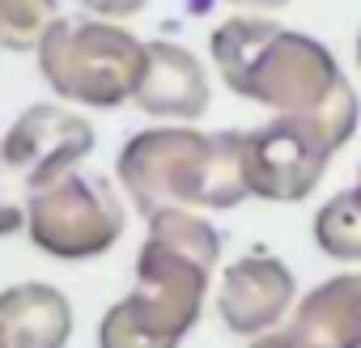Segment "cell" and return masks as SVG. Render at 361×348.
Returning a JSON list of instances; mask_svg holds the SVG:
<instances>
[{
  "label": "cell",
  "mask_w": 361,
  "mask_h": 348,
  "mask_svg": "<svg viewBox=\"0 0 361 348\" xmlns=\"http://www.w3.org/2000/svg\"><path fill=\"white\" fill-rule=\"evenodd\" d=\"M331 157L336 153L314 136V128L293 115H276L264 128L243 132V179L251 200L302 204L323 183Z\"/></svg>",
  "instance_id": "obj_7"
},
{
  "label": "cell",
  "mask_w": 361,
  "mask_h": 348,
  "mask_svg": "<svg viewBox=\"0 0 361 348\" xmlns=\"http://www.w3.org/2000/svg\"><path fill=\"white\" fill-rule=\"evenodd\" d=\"M298 306V280L285 259L268 251H247L217 280V318L230 335L255 340L281 327Z\"/></svg>",
  "instance_id": "obj_8"
},
{
  "label": "cell",
  "mask_w": 361,
  "mask_h": 348,
  "mask_svg": "<svg viewBox=\"0 0 361 348\" xmlns=\"http://www.w3.org/2000/svg\"><path fill=\"white\" fill-rule=\"evenodd\" d=\"M357 73H361V35H357Z\"/></svg>",
  "instance_id": "obj_17"
},
{
  "label": "cell",
  "mask_w": 361,
  "mask_h": 348,
  "mask_svg": "<svg viewBox=\"0 0 361 348\" xmlns=\"http://www.w3.org/2000/svg\"><path fill=\"white\" fill-rule=\"evenodd\" d=\"M115 174L145 217L166 209H238L251 200L243 179V132H200L192 123L145 128L119 149Z\"/></svg>",
  "instance_id": "obj_3"
},
{
  "label": "cell",
  "mask_w": 361,
  "mask_h": 348,
  "mask_svg": "<svg viewBox=\"0 0 361 348\" xmlns=\"http://www.w3.org/2000/svg\"><path fill=\"white\" fill-rule=\"evenodd\" d=\"M145 68V43L102 18H60L39 43V73L56 98L115 111L132 102Z\"/></svg>",
  "instance_id": "obj_4"
},
{
  "label": "cell",
  "mask_w": 361,
  "mask_h": 348,
  "mask_svg": "<svg viewBox=\"0 0 361 348\" xmlns=\"http://www.w3.org/2000/svg\"><path fill=\"white\" fill-rule=\"evenodd\" d=\"M0 348H9V340H5V327H0Z\"/></svg>",
  "instance_id": "obj_18"
},
{
  "label": "cell",
  "mask_w": 361,
  "mask_h": 348,
  "mask_svg": "<svg viewBox=\"0 0 361 348\" xmlns=\"http://www.w3.org/2000/svg\"><path fill=\"white\" fill-rule=\"evenodd\" d=\"M94 128L77 111L56 102H35L13 119V128L0 136V183L18 192L26 204L39 187L64 179V174L94 153Z\"/></svg>",
  "instance_id": "obj_6"
},
{
  "label": "cell",
  "mask_w": 361,
  "mask_h": 348,
  "mask_svg": "<svg viewBox=\"0 0 361 348\" xmlns=\"http://www.w3.org/2000/svg\"><path fill=\"white\" fill-rule=\"evenodd\" d=\"M123 204L106 179L64 174L39 187L26 204V234L51 259H94L123 238Z\"/></svg>",
  "instance_id": "obj_5"
},
{
  "label": "cell",
  "mask_w": 361,
  "mask_h": 348,
  "mask_svg": "<svg viewBox=\"0 0 361 348\" xmlns=\"http://www.w3.org/2000/svg\"><path fill=\"white\" fill-rule=\"evenodd\" d=\"M314 242L327 259L336 263H361V170L357 183L336 192L319 213H314Z\"/></svg>",
  "instance_id": "obj_12"
},
{
  "label": "cell",
  "mask_w": 361,
  "mask_h": 348,
  "mask_svg": "<svg viewBox=\"0 0 361 348\" xmlns=\"http://www.w3.org/2000/svg\"><path fill=\"white\" fill-rule=\"evenodd\" d=\"M247 348H361V268L314 285L281 327Z\"/></svg>",
  "instance_id": "obj_9"
},
{
  "label": "cell",
  "mask_w": 361,
  "mask_h": 348,
  "mask_svg": "<svg viewBox=\"0 0 361 348\" xmlns=\"http://www.w3.org/2000/svg\"><path fill=\"white\" fill-rule=\"evenodd\" d=\"M0 327L9 348H68L73 306L56 285L26 280L0 289Z\"/></svg>",
  "instance_id": "obj_11"
},
{
  "label": "cell",
  "mask_w": 361,
  "mask_h": 348,
  "mask_svg": "<svg viewBox=\"0 0 361 348\" xmlns=\"http://www.w3.org/2000/svg\"><path fill=\"white\" fill-rule=\"evenodd\" d=\"M221 234L188 209L149 217L136 285L98 323V348H178L204 314Z\"/></svg>",
  "instance_id": "obj_2"
},
{
  "label": "cell",
  "mask_w": 361,
  "mask_h": 348,
  "mask_svg": "<svg viewBox=\"0 0 361 348\" xmlns=\"http://www.w3.org/2000/svg\"><path fill=\"white\" fill-rule=\"evenodd\" d=\"M81 5L102 22H123V18H136L149 0H81Z\"/></svg>",
  "instance_id": "obj_15"
},
{
  "label": "cell",
  "mask_w": 361,
  "mask_h": 348,
  "mask_svg": "<svg viewBox=\"0 0 361 348\" xmlns=\"http://www.w3.org/2000/svg\"><path fill=\"white\" fill-rule=\"evenodd\" d=\"M230 5H243V9H259V13H272V9H285L289 0H230Z\"/></svg>",
  "instance_id": "obj_16"
},
{
  "label": "cell",
  "mask_w": 361,
  "mask_h": 348,
  "mask_svg": "<svg viewBox=\"0 0 361 348\" xmlns=\"http://www.w3.org/2000/svg\"><path fill=\"white\" fill-rule=\"evenodd\" d=\"M56 22H60V0H0V47L39 51V43Z\"/></svg>",
  "instance_id": "obj_13"
},
{
  "label": "cell",
  "mask_w": 361,
  "mask_h": 348,
  "mask_svg": "<svg viewBox=\"0 0 361 348\" xmlns=\"http://www.w3.org/2000/svg\"><path fill=\"white\" fill-rule=\"evenodd\" d=\"M132 102L153 119L196 123L213 102V85H209L204 64L188 47L157 39V43H145V68H140Z\"/></svg>",
  "instance_id": "obj_10"
},
{
  "label": "cell",
  "mask_w": 361,
  "mask_h": 348,
  "mask_svg": "<svg viewBox=\"0 0 361 348\" xmlns=\"http://www.w3.org/2000/svg\"><path fill=\"white\" fill-rule=\"evenodd\" d=\"M26 225V200L0 183V238H9Z\"/></svg>",
  "instance_id": "obj_14"
},
{
  "label": "cell",
  "mask_w": 361,
  "mask_h": 348,
  "mask_svg": "<svg viewBox=\"0 0 361 348\" xmlns=\"http://www.w3.org/2000/svg\"><path fill=\"white\" fill-rule=\"evenodd\" d=\"M209 56L226 89L255 106L310 123L331 153L353 140L361 123V102L353 81L340 73L336 56L319 39L268 18L238 13L213 30Z\"/></svg>",
  "instance_id": "obj_1"
}]
</instances>
